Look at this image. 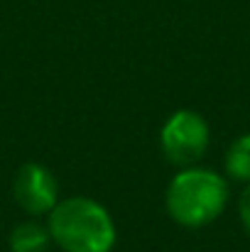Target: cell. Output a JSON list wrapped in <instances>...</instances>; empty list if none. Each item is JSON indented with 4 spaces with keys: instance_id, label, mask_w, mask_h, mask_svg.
Returning <instances> with one entry per match:
<instances>
[{
    "instance_id": "cell-1",
    "label": "cell",
    "mask_w": 250,
    "mask_h": 252,
    "mask_svg": "<svg viewBox=\"0 0 250 252\" xmlns=\"http://www.w3.org/2000/svg\"><path fill=\"white\" fill-rule=\"evenodd\" d=\"M52 243L64 252H113L118 228L110 211L88 196L59 198L47 213Z\"/></svg>"
},
{
    "instance_id": "cell-2",
    "label": "cell",
    "mask_w": 250,
    "mask_h": 252,
    "mask_svg": "<svg viewBox=\"0 0 250 252\" xmlns=\"http://www.w3.org/2000/svg\"><path fill=\"white\" fill-rule=\"evenodd\" d=\"M231 189L223 174L209 167H181L167 184V216L181 228H204L228 206Z\"/></svg>"
},
{
    "instance_id": "cell-3",
    "label": "cell",
    "mask_w": 250,
    "mask_h": 252,
    "mask_svg": "<svg viewBox=\"0 0 250 252\" xmlns=\"http://www.w3.org/2000/svg\"><path fill=\"white\" fill-rule=\"evenodd\" d=\"M211 142V130L204 115L196 110L181 108L172 113L162 123L160 130V150L174 167H191L196 164Z\"/></svg>"
},
{
    "instance_id": "cell-4",
    "label": "cell",
    "mask_w": 250,
    "mask_h": 252,
    "mask_svg": "<svg viewBox=\"0 0 250 252\" xmlns=\"http://www.w3.org/2000/svg\"><path fill=\"white\" fill-rule=\"evenodd\" d=\"M12 196L30 218H39L59 203V181L44 164L27 162L12 179Z\"/></svg>"
},
{
    "instance_id": "cell-5",
    "label": "cell",
    "mask_w": 250,
    "mask_h": 252,
    "mask_svg": "<svg viewBox=\"0 0 250 252\" xmlns=\"http://www.w3.org/2000/svg\"><path fill=\"white\" fill-rule=\"evenodd\" d=\"M10 252H47V248L52 245V235L47 223H39L35 218L17 223L10 230Z\"/></svg>"
},
{
    "instance_id": "cell-6",
    "label": "cell",
    "mask_w": 250,
    "mask_h": 252,
    "mask_svg": "<svg viewBox=\"0 0 250 252\" xmlns=\"http://www.w3.org/2000/svg\"><path fill=\"white\" fill-rule=\"evenodd\" d=\"M226 176L241 184H250V132L236 137L223 157Z\"/></svg>"
},
{
    "instance_id": "cell-7",
    "label": "cell",
    "mask_w": 250,
    "mask_h": 252,
    "mask_svg": "<svg viewBox=\"0 0 250 252\" xmlns=\"http://www.w3.org/2000/svg\"><path fill=\"white\" fill-rule=\"evenodd\" d=\"M238 218H241V225L250 240V184H246V189L238 198Z\"/></svg>"
}]
</instances>
